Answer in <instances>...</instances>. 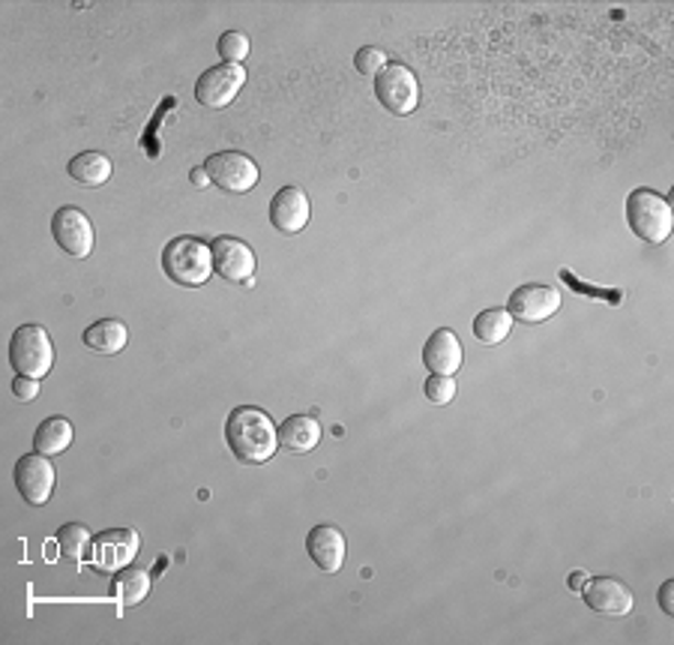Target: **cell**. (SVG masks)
<instances>
[{
	"label": "cell",
	"instance_id": "obj_8",
	"mask_svg": "<svg viewBox=\"0 0 674 645\" xmlns=\"http://www.w3.org/2000/svg\"><path fill=\"white\" fill-rule=\"evenodd\" d=\"M141 540L132 528H108L99 531L90 547V561L99 573H118V570L129 568L135 556H139Z\"/></svg>",
	"mask_w": 674,
	"mask_h": 645
},
{
	"label": "cell",
	"instance_id": "obj_5",
	"mask_svg": "<svg viewBox=\"0 0 674 645\" xmlns=\"http://www.w3.org/2000/svg\"><path fill=\"white\" fill-rule=\"evenodd\" d=\"M374 97L393 115H411L420 106V82L405 64H390L374 76Z\"/></svg>",
	"mask_w": 674,
	"mask_h": 645
},
{
	"label": "cell",
	"instance_id": "obj_2",
	"mask_svg": "<svg viewBox=\"0 0 674 645\" xmlns=\"http://www.w3.org/2000/svg\"><path fill=\"white\" fill-rule=\"evenodd\" d=\"M162 270L165 277L177 286L195 289L214 277V252L210 244H204L193 235L174 237L172 244H165L162 249Z\"/></svg>",
	"mask_w": 674,
	"mask_h": 645
},
{
	"label": "cell",
	"instance_id": "obj_10",
	"mask_svg": "<svg viewBox=\"0 0 674 645\" xmlns=\"http://www.w3.org/2000/svg\"><path fill=\"white\" fill-rule=\"evenodd\" d=\"M12 484L24 502L33 507L45 505L54 493V465L45 453H24L12 469Z\"/></svg>",
	"mask_w": 674,
	"mask_h": 645
},
{
	"label": "cell",
	"instance_id": "obj_3",
	"mask_svg": "<svg viewBox=\"0 0 674 645\" xmlns=\"http://www.w3.org/2000/svg\"><path fill=\"white\" fill-rule=\"evenodd\" d=\"M627 223L635 232V237H642L644 244H663L668 240L674 228V211L668 205V198L660 193H653L648 186H639L627 195Z\"/></svg>",
	"mask_w": 674,
	"mask_h": 645
},
{
	"label": "cell",
	"instance_id": "obj_23",
	"mask_svg": "<svg viewBox=\"0 0 674 645\" xmlns=\"http://www.w3.org/2000/svg\"><path fill=\"white\" fill-rule=\"evenodd\" d=\"M54 544H57V549H61V556H64L66 561H78L87 559V549L94 547V535H90V528L81 526V523H66V526L57 528V535H54Z\"/></svg>",
	"mask_w": 674,
	"mask_h": 645
},
{
	"label": "cell",
	"instance_id": "obj_14",
	"mask_svg": "<svg viewBox=\"0 0 674 645\" xmlns=\"http://www.w3.org/2000/svg\"><path fill=\"white\" fill-rule=\"evenodd\" d=\"M312 216L309 195L300 186H282L273 198H270V223L282 235H297L306 228Z\"/></svg>",
	"mask_w": 674,
	"mask_h": 645
},
{
	"label": "cell",
	"instance_id": "obj_9",
	"mask_svg": "<svg viewBox=\"0 0 674 645\" xmlns=\"http://www.w3.org/2000/svg\"><path fill=\"white\" fill-rule=\"evenodd\" d=\"M247 85V69L237 64H216L204 69L195 82V99L204 108H225L235 103L240 87Z\"/></svg>",
	"mask_w": 674,
	"mask_h": 645
},
{
	"label": "cell",
	"instance_id": "obj_17",
	"mask_svg": "<svg viewBox=\"0 0 674 645\" xmlns=\"http://www.w3.org/2000/svg\"><path fill=\"white\" fill-rule=\"evenodd\" d=\"M276 432L279 448H285L291 453H309L322 441V423L312 415H291L289 420H282V427Z\"/></svg>",
	"mask_w": 674,
	"mask_h": 645
},
{
	"label": "cell",
	"instance_id": "obj_25",
	"mask_svg": "<svg viewBox=\"0 0 674 645\" xmlns=\"http://www.w3.org/2000/svg\"><path fill=\"white\" fill-rule=\"evenodd\" d=\"M387 64H390V61H387V54L381 52L378 45H363L360 52L354 54V66H357V73H363V76H378Z\"/></svg>",
	"mask_w": 674,
	"mask_h": 645
},
{
	"label": "cell",
	"instance_id": "obj_26",
	"mask_svg": "<svg viewBox=\"0 0 674 645\" xmlns=\"http://www.w3.org/2000/svg\"><path fill=\"white\" fill-rule=\"evenodd\" d=\"M456 397V378L453 376H432L426 378V399L435 406H447L449 399Z\"/></svg>",
	"mask_w": 674,
	"mask_h": 645
},
{
	"label": "cell",
	"instance_id": "obj_19",
	"mask_svg": "<svg viewBox=\"0 0 674 645\" xmlns=\"http://www.w3.org/2000/svg\"><path fill=\"white\" fill-rule=\"evenodd\" d=\"M66 172H69V178H73L78 186L97 190V186H102V183L111 181V172H115V165H111V160H108L102 151H85V153H78V157H73V160H69Z\"/></svg>",
	"mask_w": 674,
	"mask_h": 645
},
{
	"label": "cell",
	"instance_id": "obj_28",
	"mask_svg": "<svg viewBox=\"0 0 674 645\" xmlns=\"http://www.w3.org/2000/svg\"><path fill=\"white\" fill-rule=\"evenodd\" d=\"M12 397L22 399V402H31V399L40 397V378H28V376L12 378Z\"/></svg>",
	"mask_w": 674,
	"mask_h": 645
},
{
	"label": "cell",
	"instance_id": "obj_20",
	"mask_svg": "<svg viewBox=\"0 0 674 645\" xmlns=\"http://www.w3.org/2000/svg\"><path fill=\"white\" fill-rule=\"evenodd\" d=\"M73 423L66 418H61V415H54V418H45L40 427H36V432H33V448H36V453H45V456H57V453H64L69 444H73Z\"/></svg>",
	"mask_w": 674,
	"mask_h": 645
},
{
	"label": "cell",
	"instance_id": "obj_30",
	"mask_svg": "<svg viewBox=\"0 0 674 645\" xmlns=\"http://www.w3.org/2000/svg\"><path fill=\"white\" fill-rule=\"evenodd\" d=\"M189 181H193V186H198V190H204V186H210V174H207V169H193L189 172Z\"/></svg>",
	"mask_w": 674,
	"mask_h": 645
},
{
	"label": "cell",
	"instance_id": "obj_6",
	"mask_svg": "<svg viewBox=\"0 0 674 645\" xmlns=\"http://www.w3.org/2000/svg\"><path fill=\"white\" fill-rule=\"evenodd\" d=\"M204 169L210 174V183H214V186H219L222 193L231 195L249 193L258 183V178H261L256 160L240 151L214 153V157H207Z\"/></svg>",
	"mask_w": 674,
	"mask_h": 645
},
{
	"label": "cell",
	"instance_id": "obj_16",
	"mask_svg": "<svg viewBox=\"0 0 674 645\" xmlns=\"http://www.w3.org/2000/svg\"><path fill=\"white\" fill-rule=\"evenodd\" d=\"M345 547H348V544H345L343 528L336 526H315L309 535H306V552H309V559L322 570H327V573L343 570Z\"/></svg>",
	"mask_w": 674,
	"mask_h": 645
},
{
	"label": "cell",
	"instance_id": "obj_31",
	"mask_svg": "<svg viewBox=\"0 0 674 645\" xmlns=\"http://www.w3.org/2000/svg\"><path fill=\"white\" fill-rule=\"evenodd\" d=\"M585 580H588L585 573H569V589H573V592H578V589L585 585Z\"/></svg>",
	"mask_w": 674,
	"mask_h": 645
},
{
	"label": "cell",
	"instance_id": "obj_21",
	"mask_svg": "<svg viewBox=\"0 0 674 645\" xmlns=\"http://www.w3.org/2000/svg\"><path fill=\"white\" fill-rule=\"evenodd\" d=\"M111 592L118 598L120 606H139L150 594V577L148 570L141 568H123L115 573Z\"/></svg>",
	"mask_w": 674,
	"mask_h": 645
},
{
	"label": "cell",
	"instance_id": "obj_13",
	"mask_svg": "<svg viewBox=\"0 0 674 645\" xmlns=\"http://www.w3.org/2000/svg\"><path fill=\"white\" fill-rule=\"evenodd\" d=\"M581 598L588 603V610L606 615V619H623L632 613V592L630 585L615 577H597V580H585L581 585Z\"/></svg>",
	"mask_w": 674,
	"mask_h": 645
},
{
	"label": "cell",
	"instance_id": "obj_24",
	"mask_svg": "<svg viewBox=\"0 0 674 645\" xmlns=\"http://www.w3.org/2000/svg\"><path fill=\"white\" fill-rule=\"evenodd\" d=\"M216 49H219V57H222L225 64L243 66V61H247L249 54V36L243 31H228L219 36Z\"/></svg>",
	"mask_w": 674,
	"mask_h": 645
},
{
	"label": "cell",
	"instance_id": "obj_29",
	"mask_svg": "<svg viewBox=\"0 0 674 645\" xmlns=\"http://www.w3.org/2000/svg\"><path fill=\"white\" fill-rule=\"evenodd\" d=\"M672 594H674V580H665L663 585H660V610H663L665 615H674Z\"/></svg>",
	"mask_w": 674,
	"mask_h": 645
},
{
	"label": "cell",
	"instance_id": "obj_11",
	"mask_svg": "<svg viewBox=\"0 0 674 645\" xmlns=\"http://www.w3.org/2000/svg\"><path fill=\"white\" fill-rule=\"evenodd\" d=\"M557 310H561V294L552 286H543V282L519 286L507 301V312L513 315V322L524 324L548 322Z\"/></svg>",
	"mask_w": 674,
	"mask_h": 645
},
{
	"label": "cell",
	"instance_id": "obj_1",
	"mask_svg": "<svg viewBox=\"0 0 674 645\" xmlns=\"http://www.w3.org/2000/svg\"><path fill=\"white\" fill-rule=\"evenodd\" d=\"M225 441L243 465H264L279 451L276 423L256 406H237L225 420Z\"/></svg>",
	"mask_w": 674,
	"mask_h": 645
},
{
	"label": "cell",
	"instance_id": "obj_22",
	"mask_svg": "<svg viewBox=\"0 0 674 645\" xmlns=\"http://www.w3.org/2000/svg\"><path fill=\"white\" fill-rule=\"evenodd\" d=\"M513 331V315L503 310V307H492V310H482L477 319H474V336L480 340L482 345H498L503 343Z\"/></svg>",
	"mask_w": 674,
	"mask_h": 645
},
{
	"label": "cell",
	"instance_id": "obj_12",
	"mask_svg": "<svg viewBox=\"0 0 674 645\" xmlns=\"http://www.w3.org/2000/svg\"><path fill=\"white\" fill-rule=\"evenodd\" d=\"M214 252V270L228 282H249L256 273V252L247 240L235 235H219L210 244Z\"/></svg>",
	"mask_w": 674,
	"mask_h": 645
},
{
	"label": "cell",
	"instance_id": "obj_7",
	"mask_svg": "<svg viewBox=\"0 0 674 645\" xmlns=\"http://www.w3.org/2000/svg\"><path fill=\"white\" fill-rule=\"evenodd\" d=\"M52 235L57 240V247L64 249L66 256L87 258L94 252L97 235H94V223L85 211H78L73 205L57 207L52 214Z\"/></svg>",
	"mask_w": 674,
	"mask_h": 645
},
{
	"label": "cell",
	"instance_id": "obj_27",
	"mask_svg": "<svg viewBox=\"0 0 674 645\" xmlns=\"http://www.w3.org/2000/svg\"><path fill=\"white\" fill-rule=\"evenodd\" d=\"M561 280L567 282L573 291H581V294H588V298H597V301H609V303H615V307H618V303H621V298H623V291H618V289H594V286H588V282L576 280V277H573L567 268L561 270Z\"/></svg>",
	"mask_w": 674,
	"mask_h": 645
},
{
	"label": "cell",
	"instance_id": "obj_18",
	"mask_svg": "<svg viewBox=\"0 0 674 645\" xmlns=\"http://www.w3.org/2000/svg\"><path fill=\"white\" fill-rule=\"evenodd\" d=\"M81 340H85L87 348L97 352V355H118V352L127 348L129 331L120 319H99V322L87 324Z\"/></svg>",
	"mask_w": 674,
	"mask_h": 645
},
{
	"label": "cell",
	"instance_id": "obj_15",
	"mask_svg": "<svg viewBox=\"0 0 674 645\" xmlns=\"http://www.w3.org/2000/svg\"><path fill=\"white\" fill-rule=\"evenodd\" d=\"M461 340L449 327H438L423 345V364L435 376H456L461 369Z\"/></svg>",
	"mask_w": 674,
	"mask_h": 645
},
{
	"label": "cell",
	"instance_id": "obj_4",
	"mask_svg": "<svg viewBox=\"0 0 674 645\" xmlns=\"http://www.w3.org/2000/svg\"><path fill=\"white\" fill-rule=\"evenodd\" d=\"M10 364L19 376L45 378L54 366L52 334L43 324H19L10 340Z\"/></svg>",
	"mask_w": 674,
	"mask_h": 645
}]
</instances>
